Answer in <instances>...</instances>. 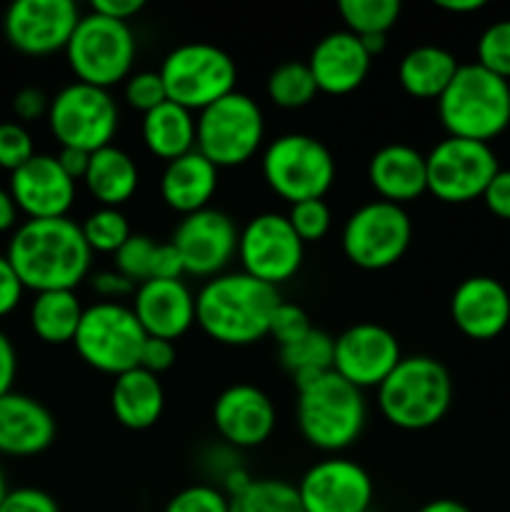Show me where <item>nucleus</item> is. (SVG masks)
Listing matches in <instances>:
<instances>
[{
    "instance_id": "obj_11",
    "label": "nucleus",
    "mask_w": 510,
    "mask_h": 512,
    "mask_svg": "<svg viewBox=\"0 0 510 512\" xmlns=\"http://www.w3.org/2000/svg\"><path fill=\"white\" fill-rule=\"evenodd\" d=\"M48 125L60 148L95 153L113 145L120 128V108L110 90L73 80L50 98Z\"/></svg>"
},
{
    "instance_id": "obj_16",
    "label": "nucleus",
    "mask_w": 510,
    "mask_h": 512,
    "mask_svg": "<svg viewBox=\"0 0 510 512\" xmlns=\"http://www.w3.org/2000/svg\"><path fill=\"white\" fill-rule=\"evenodd\" d=\"M80 18L73 0H15L3 15V33L15 50L40 58L65 53Z\"/></svg>"
},
{
    "instance_id": "obj_31",
    "label": "nucleus",
    "mask_w": 510,
    "mask_h": 512,
    "mask_svg": "<svg viewBox=\"0 0 510 512\" xmlns=\"http://www.w3.org/2000/svg\"><path fill=\"white\" fill-rule=\"evenodd\" d=\"M83 313L85 305L80 303L75 290L35 293L33 303H30V328L48 345L73 343Z\"/></svg>"
},
{
    "instance_id": "obj_59",
    "label": "nucleus",
    "mask_w": 510,
    "mask_h": 512,
    "mask_svg": "<svg viewBox=\"0 0 510 512\" xmlns=\"http://www.w3.org/2000/svg\"><path fill=\"white\" fill-rule=\"evenodd\" d=\"M368 512H375V510H373V508H370V510H368Z\"/></svg>"
},
{
    "instance_id": "obj_8",
    "label": "nucleus",
    "mask_w": 510,
    "mask_h": 512,
    "mask_svg": "<svg viewBox=\"0 0 510 512\" xmlns=\"http://www.w3.org/2000/svg\"><path fill=\"white\" fill-rule=\"evenodd\" d=\"M138 40L130 23L105 18L100 13H83L68 48L65 60L75 80L95 88L110 90L133 75Z\"/></svg>"
},
{
    "instance_id": "obj_49",
    "label": "nucleus",
    "mask_w": 510,
    "mask_h": 512,
    "mask_svg": "<svg viewBox=\"0 0 510 512\" xmlns=\"http://www.w3.org/2000/svg\"><path fill=\"white\" fill-rule=\"evenodd\" d=\"M483 203L495 218L510 220V170L500 168L483 193Z\"/></svg>"
},
{
    "instance_id": "obj_6",
    "label": "nucleus",
    "mask_w": 510,
    "mask_h": 512,
    "mask_svg": "<svg viewBox=\"0 0 510 512\" xmlns=\"http://www.w3.org/2000/svg\"><path fill=\"white\" fill-rule=\"evenodd\" d=\"M260 173L280 200L295 205L323 200L333 188L338 168L323 140L308 133H285L265 145Z\"/></svg>"
},
{
    "instance_id": "obj_38",
    "label": "nucleus",
    "mask_w": 510,
    "mask_h": 512,
    "mask_svg": "<svg viewBox=\"0 0 510 512\" xmlns=\"http://www.w3.org/2000/svg\"><path fill=\"white\" fill-rule=\"evenodd\" d=\"M475 63L510 83V18L498 20L483 30Z\"/></svg>"
},
{
    "instance_id": "obj_10",
    "label": "nucleus",
    "mask_w": 510,
    "mask_h": 512,
    "mask_svg": "<svg viewBox=\"0 0 510 512\" xmlns=\"http://www.w3.org/2000/svg\"><path fill=\"white\" fill-rule=\"evenodd\" d=\"M145 340L148 335L130 305L95 300L85 308L73 345L88 368L118 378L140 368Z\"/></svg>"
},
{
    "instance_id": "obj_48",
    "label": "nucleus",
    "mask_w": 510,
    "mask_h": 512,
    "mask_svg": "<svg viewBox=\"0 0 510 512\" xmlns=\"http://www.w3.org/2000/svg\"><path fill=\"white\" fill-rule=\"evenodd\" d=\"M23 293L25 288L20 283L18 273L10 265V260L0 253V318H5V315H10L18 308L20 300H23Z\"/></svg>"
},
{
    "instance_id": "obj_45",
    "label": "nucleus",
    "mask_w": 510,
    "mask_h": 512,
    "mask_svg": "<svg viewBox=\"0 0 510 512\" xmlns=\"http://www.w3.org/2000/svg\"><path fill=\"white\" fill-rule=\"evenodd\" d=\"M90 288H93V293L98 295L100 300H105V303H123V298H133L138 285L113 268L98 270V273L90 275Z\"/></svg>"
},
{
    "instance_id": "obj_47",
    "label": "nucleus",
    "mask_w": 510,
    "mask_h": 512,
    "mask_svg": "<svg viewBox=\"0 0 510 512\" xmlns=\"http://www.w3.org/2000/svg\"><path fill=\"white\" fill-rule=\"evenodd\" d=\"M175 355H178L175 353V343L163 338H148L143 345V353H140V368L153 375H160L173 368Z\"/></svg>"
},
{
    "instance_id": "obj_9",
    "label": "nucleus",
    "mask_w": 510,
    "mask_h": 512,
    "mask_svg": "<svg viewBox=\"0 0 510 512\" xmlns=\"http://www.w3.org/2000/svg\"><path fill=\"white\" fill-rule=\"evenodd\" d=\"M170 103L200 113L230 95L238 85V65L223 48L203 40L175 45L160 63Z\"/></svg>"
},
{
    "instance_id": "obj_56",
    "label": "nucleus",
    "mask_w": 510,
    "mask_h": 512,
    "mask_svg": "<svg viewBox=\"0 0 510 512\" xmlns=\"http://www.w3.org/2000/svg\"><path fill=\"white\" fill-rule=\"evenodd\" d=\"M435 5H438L440 10H445V13L463 15L485 8V0H435Z\"/></svg>"
},
{
    "instance_id": "obj_39",
    "label": "nucleus",
    "mask_w": 510,
    "mask_h": 512,
    "mask_svg": "<svg viewBox=\"0 0 510 512\" xmlns=\"http://www.w3.org/2000/svg\"><path fill=\"white\" fill-rule=\"evenodd\" d=\"M288 220L303 243H315L328 235L330 225H333V213L325 200H303V203L290 205Z\"/></svg>"
},
{
    "instance_id": "obj_29",
    "label": "nucleus",
    "mask_w": 510,
    "mask_h": 512,
    "mask_svg": "<svg viewBox=\"0 0 510 512\" xmlns=\"http://www.w3.org/2000/svg\"><path fill=\"white\" fill-rule=\"evenodd\" d=\"M458 68V58L450 50L440 48V45H418L400 60L398 80L410 98L438 103Z\"/></svg>"
},
{
    "instance_id": "obj_42",
    "label": "nucleus",
    "mask_w": 510,
    "mask_h": 512,
    "mask_svg": "<svg viewBox=\"0 0 510 512\" xmlns=\"http://www.w3.org/2000/svg\"><path fill=\"white\" fill-rule=\"evenodd\" d=\"M35 155V143L30 130L18 120H5L0 123V168L18 170Z\"/></svg>"
},
{
    "instance_id": "obj_1",
    "label": "nucleus",
    "mask_w": 510,
    "mask_h": 512,
    "mask_svg": "<svg viewBox=\"0 0 510 512\" xmlns=\"http://www.w3.org/2000/svg\"><path fill=\"white\" fill-rule=\"evenodd\" d=\"M5 258L33 293L75 290L93 268V250L73 218L23 220L10 235Z\"/></svg>"
},
{
    "instance_id": "obj_14",
    "label": "nucleus",
    "mask_w": 510,
    "mask_h": 512,
    "mask_svg": "<svg viewBox=\"0 0 510 512\" xmlns=\"http://www.w3.org/2000/svg\"><path fill=\"white\" fill-rule=\"evenodd\" d=\"M305 243L283 213L253 215L240 228L238 260L240 270L260 283L278 288L303 268Z\"/></svg>"
},
{
    "instance_id": "obj_24",
    "label": "nucleus",
    "mask_w": 510,
    "mask_h": 512,
    "mask_svg": "<svg viewBox=\"0 0 510 512\" xmlns=\"http://www.w3.org/2000/svg\"><path fill=\"white\" fill-rule=\"evenodd\" d=\"M55 433L53 413L33 395L10 390L0 398V455L33 458L53 445Z\"/></svg>"
},
{
    "instance_id": "obj_30",
    "label": "nucleus",
    "mask_w": 510,
    "mask_h": 512,
    "mask_svg": "<svg viewBox=\"0 0 510 512\" xmlns=\"http://www.w3.org/2000/svg\"><path fill=\"white\" fill-rule=\"evenodd\" d=\"M140 133L148 153L170 163L195 150V113L165 100L143 115Z\"/></svg>"
},
{
    "instance_id": "obj_18",
    "label": "nucleus",
    "mask_w": 510,
    "mask_h": 512,
    "mask_svg": "<svg viewBox=\"0 0 510 512\" xmlns=\"http://www.w3.org/2000/svg\"><path fill=\"white\" fill-rule=\"evenodd\" d=\"M400 360L398 338L378 323H355L335 338L333 373L358 390H378Z\"/></svg>"
},
{
    "instance_id": "obj_12",
    "label": "nucleus",
    "mask_w": 510,
    "mask_h": 512,
    "mask_svg": "<svg viewBox=\"0 0 510 512\" xmlns=\"http://www.w3.org/2000/svg\"><path fill=\"white\" fill-rule=\"evenodd\" d=\"M413 220L403 205L370 200L348 215L340 233L343 253L355 268H393L410 248Z\"/></svg>"
},
{
    "instance_id": "obj_28",
    "label": "nucleus",
    "mask_w": 510,
    "mask_h": 512,
    "mask_svg": "<svg viewBox=\"0 0 510 512\" xmlns=\"http://www.w3.org/2000/svg\"><path fill=\"white\" fill-rule=\"evenodd\" d=\"M83 183L100 208H120L138 193L140 170L123 148L108 145L90 153Z\"/></svg>"
},
{
    "instance_id": "obj_54",
    "label": "nucleus",
    "mask_w": 510,
    "mask_h": 512,
    "mask_svg": "<svg viewBox=\"0 0 510 512\" xmlns=\"http://www.w3.org/2000/svg\"><path fill=\"white\" fill-rule=\"evenodd\" d=\"M253 475L248 473V470L243 468V465H235L233 470H228V473L223 475V478H220V485L218 488L223 490L225 495H228L230 500L233 498H238V495H243L245 490L250 488V485H253Z\"/></svg>"
},
{
    "instance_id": "obj_34",
    "label": "nucleus",
    "mask_w": 510,
    "mask_h": 512,
    "mask_svg": "<svg viewBox=\"0 0 510 512\" xmlns=\"http://www.w3.org/2000/svg\"><path fill=\"white\" fill-rule=\"evenodd\" d=\"M400 10L403 5L398 0H340L338 3L345 30L358 38L388 35V30L398 23Z\"/></svg>"
},
{
    "instance_id": "obj_3",
    "label": "nucleus",
    "mask_w": 510,
    "mask_h": 512,
    "mask_svg": "<svg viewBox=\"0 0 510 512\" xmlns=\"http://www.w3.org/2000/svg\"><path fill=\"white\" fill-rule=\"evenodd\" d=\"M378 410L393 428L420 433L435 428L453 405V378L430 355H403L375 390Z\"/></svg>"
},
{
    "instance_id": "obj_37",
    "label": "nucleus",
    "mask_w": 510,
    "mask_h": 512,
    "mask_svg": "<svg viewBox=\"0 0 510 512\" xmlns=\"http://www.w3.org/2000/svg\"><path fill=\"white\" fill-rule=\"evenodd\" d=\"M155 248H158V243L150 235L133 233L125 240L123 248L113 255L115 270L128 280H133L135 285L148 283V280H153Z\"/></svg>"
},
{
    "instance_id": "obj_20",
    "label": "nucleus",
    "mask_w": 510,
    "mask_h": 512,
    "mask_svg": "<svg viewBox=\"0 0 510 512\" xmlns=\"http://www.w3.org/2000/svg\"><path fill=\"white\" fill-rule=\"evenodd\" d=\"M278 413L268 395L250 383H235L215 398L213 425L233 450H250L273 435Z\"/></svg>"
},
{
    "instance_id": "obj_23",
    "label": "nucleus",
    "mask_w": 510,
    "mask_h": 512,
    "mask_svg": "<svg viewBox=\"0 0 510 512\" xmlns=\"http://www.w3.org/2000/svg\"><path fill=\"white\" fill-rule=\"evenodd\" d=\"M320 93L348 95L368 78L373 58L350 30H333L323 35L305 60Z\"/></svg>"
},
{
    "instance_id": "obj_27",
    "label": "nucleus",
    "mask_w": 510,
    "mask_h": 512,
    "mask_svg": "<svg viewBox=\"0 0 510 512\" xmlns=\"http://www.w3.org/2000/svg\"><path fill=\"white\" fill-rule=\"evenodd\" d=\"M110 408L115 420L128 430H148L160 420L165 408V390L158 375L143 368L128 370L113 380Z\"/></svg>"
},
{
    "instance_id": "obj_25",
    "label": "nucleus",
    "mask_w": 510,
    "mask_h": 512,
    "mask_svg": "<svg viewBox=\"0 0 510 512\" xmlns=\"http://www.w3.org/2000/svg\"><path fill=\"white\" fill-rule=\"evenodd\" d=\"M368 180L378 200L405 205L428 193L425 155L405 143H390L375 150L368 163Z\"/></svg>"
},
{
    "instance_id": "obj_52",
    "label": "nucleus",
    "mask_w": 510,
    "mask_h": 512,
    "mask_svg": "<svg viewBox=\"0 0 510 512\" xmlns=\"http://www.w3.org/2000/svg\"><path fill=\"white\" fill-rule=\"evenodd\" d=\"M143 8V0H93L90 3L93 13H100L113 20H123V23H130V18H135Z\"/></svg>"
},
{
    "instance_id": "obj_51",
    "label": "nucleus",
    "mask_w": 510,
    "mask_h": 512,
    "mask_svg": "<svg viewBox=\"0 0 510 512\" xmlns=\"http://www.w3.org/2000/svg\"><path fill=\"white\" fill-rule=\"evenodd\" d=\"M15 375H18V353L8 333L0 330V398L13 390Z\"/></svg>"
},
{
    "instance_id": "obj_46",
    "label": "nucleus",
    "mask_w": 510,
    "mask_h": 512,
    "mask_svg": "<svg viewBox=\"0 0 510 512\" xmlns=\"http://www.w3.org/2000/svg\"><path fill=\"white\" fill-rule=\"evenodd\" d=\"M50 98L35 85H25L15 93L13 98V113L18 118V123H33V120L48 118Z\"/></svg>"
},
{
    "instance_id": "obj_7",
    "label": "nucleus",
    "mask_w": 510,
    "mask_h": 512,
    "mask_svg": "<svg viewBox=\"0 0 510 512\" xmlns=\"http://www.w3.org/2000/svg\"><path fill=\"white\" fill-rule=\"evenodd\" d=\"M263 140V108L240 90L195 115V150L218 170L250 163L263 148Z\"/></svg>"
},
{
    "instance_id": "obj_36",
    "label": "nucleus",
    "mask_w": 510,
    "mask_h": 512,
    "mask_svg": "<svg viewBox=\"0 0 510 512\" xmlns=\"http://www.w3.org/2000/svg\"><path fill=\"white\" fill-rule=\"evenodd\" d=\"M80 230H83V238L93 255H115L133 235L128 218L120 208H95L80 223Z\"/></svg>"
},
{
    "instance_id": "obj_22",
    "label": "nucleus",
    "mask_w": 510,
    "mask_h": 512,
    "mask_svg": "<svg viewBox=\"0 0 510 512\" xmlns=\"http://www.w3.org/2000/svg\"><path fill=\"white\" fill-rule=\"evenodd\" d=\"M130 300L148 338L173 343L195 325V293L185 280H148L135 288Z\"/></svg>"
},
{
    "instance_id": "obj_32",
    "label": "nucleus",
    "mask_w": 510,
    "mask_h": 512,
    "mask_svg": "<svg viewBox=\"0 0 510 512\" xmlns=\"http://www.w3.org/2000/svg\"><path fill=\"white\" fill-rule=\"evenodd\" d=\"M335 338H330L323 330L313 328L298 343L280 348V365L290 373L295 388L320 378V375L333 370Z\"/></svg>"
},
{
    "instance_id": "obj_55",
    "label": "nucleus",
    "mask_w": 510,
    "mask_h": 512,
    "mask_svg": "<svg viewBox=\"0 0 510 512\" xmlns=\"http://www.w3.org/2000/svg\"><path fill=\"white\" fill-rule=\"evenodd\" d=\"M18 205H15L13 195H10L8 188H0V233L5 230H15L18 228Z\"/></svg>"
},
{
    "instance_id": "obj_2",
    "label": "nucleus",
    "mask_w": 510,
    "mask_h": 512,
    "mask_svg": "<svg viewBox=\"0 0 510 512\" xmlns=\"http://www.w3.org/2000/svg\"><path fill=\"white\" fill-rule=\"evenodd\" d=\"M278 303V288L235 270L200 285L195 293V323L215 343L245 348L268 338L270 318Z\"/></svg>"
},
{
    "instance_id": "obj_33",
    "label": "nucleus",
    "mask_w": 510,
    "mask_h": 512,
    "mask_svg": "<svg viewBox=\"0 0 510 512\" xmlns=\"http://www.w3.org/2000/svg\"><path fill=\"white\" fill-rule=\"evenodd\" d=\"M265 90H268L270 103L278 105V108L283 110L305 108V105L313 103L315 95L320 93L308 63H303V60H288V63L278 65V68L268 75Z\"/></svg>"
},
{
    "instance_id": "obj_26",
    "label": "nucleus",
    "mask_w": 510,
    "mask_h": 512,
    "mask_svg": "<svg viewBox=\"0 0 510 512\" xmlns=\"http://www.w3.org/2000/svg\"><path fill=\"white\" fill-rule=\"evenodd\" d=\"M220 183V170L198 150L165 163L160 175V198L173 213L193 215L210 208Z\"/></svg>"
},
{
    "instance_id": "obj_43",
    "label": "nucleus",
    "mask_w": 510,
    "mask_h": 512,
    "mask_svg": "<svg viewBox=\"0 0 510 512\" xmlns=\"http://www.w3.org/2000/svg\"><path fill=\"white\" fill-rule=\"evenodd\" d=\"M310 330H313V325H310L308 313H305L300 305L280 300L273 318H270V338H273L280 348H285V345H293L298 343L300 338H305Z\"/></svg>"
},
{
    "instance_id": "obj_19",
    "label": "nucleus",
    "mask_w": 510,
    "mask_h": 512,
    "mask_svg": "<svg viewBox=\"0 0 510 512\" xmlns=\"http://www.w3.org/2000/svg\"><path fill=\"white\" fill-rule=\"evenodd\" d=\"M10 195L28 220L68 218L78 195V183L60 168L58 158L35 153L18 170L10 173Z\"/></svg>"
},
{
    "instance_id": "obj_57",
    "label": "nucleus",
    "mask_w": 510,
    "mask_h": 512,
    "mask_svg": "<svg viewBox=\"0 0 510 512\" xmlns=\"http://www.w3.org/2000/svg\"><path fill=\"white\" fill-rule=\"evenodd\" d=\"M415 512H473L468 505H463L460 500L453 498H438V500H430L425 503L423 508H418Z\"/></svg>"
},
{
    "instance_id": "obj_40",
    "label": "nucleus",
    "mask_w": 510,
    "mask_h": 512,
    "mask_svg": "<svg viewBox=\"0 0 510 512\" xmlns=\"http://www.w3.org/2000/svg\"><path fill=\"white\" fill-rule=\"evenodd\" d=\"M163 512H230V498L218 485H188L165 503Z\"/></svg>"
},
{
    "instance_id": "obj_13",
    "label": "nucleus",
    "mask_w": 510,
    "mask_h": 512,
    "mask_svg": "<svg viewBox=\"0 0 510 512\" xmlns=\"http://www.w3.org/2000/svg\"><path fill=\"white\" fill-rule=\"evenodd\" d=\"M425 170H428V193L435 200L463 205L483 198L500 165L488 143L448 135L425 155Z\"/></svg>"
},
{
    "instance_id": "obj_50",
    "label": "nucleus",
    "mask_w": 510,
    "mask_h": 512,
    "mask_svg": "<svg viewBox=\"0 0 510 512\" xmlns=\"http://www.w3.org/2000/svg\"><path fill=\"white\" fill-rule=\"evenodd\" d=\"M185 268L173 243H158L153 258V280H183Z\"/></svg>"
},
{
    "instance_id": "obj_41",
    "label": "nucleus",
    "mask_w": 510,
    "mask_h": 512,
    "mask_svg": "<svg viewBox=\"0 0 510 512\" xmlns=\"http://www.w3.org/2000/svg\"><path fill=\"white\" fill-rule=\"evenodd\" d=\"M123 100L143 115L163 105L168 93H165V83L158 70H138L130 75L123 83Z\"/></svg>"
},
{
    "instance_id": "obj_15",
    "label": "nucleus",
    "mask_w": 510,
    "mask_h": 512,
    "mask_svg": "<svg viewBox=\"0 0 510 512\" xmlns=\"http://www.w3.org/2000/svg\"><path fill=\"white\" fill-rule=\"evenodd\" d=\"M238 238L240 230L228 213L205 208L180 218L170 243L183 260L185 275L210 280L228 273V265L238 258Z\"/></svg>"
},
{
    "instance_id": "obj_44",
    "label": "nucleus",
    "mask_w": 510,
    "mask_h": 512,
    "mask_svg": "<svg viewBox=\"0 0 510 512\" xmlns=\"http://www.w3.org/2000/svg\"><path fill=\"white\" fill-rule=\"evenodd\" d=\"M0 512H60V508L53 495L45 493V490L15 488L5 493Z\"/></svg>"
},
{
    "instance_id": "obj_58",
    "label": "nucleus",
    "mask_w": 510,
    "mask_h": 512,
    "mask_svg": "<svg viewBox=\"0 0 510 512\" xmlns=\"http://www.w3.org/2000/svg\"><path fill=\"white\" fill-rule=\"evenodd\" d=\"M5 493H8V483H5V473H3V468H0V503H3Z\"/></svg>"
},
{
    "instance_id": "obj_5",
    "label": "nucleus",
    "mask_w": 510,
    "mask_h": 512,
    "mask_svg": "<svg viewBox=\"0 0 510 512\" xmlns=\"http://www.w3.org/2000/svg\"><path fill=\"white\" fill-rule=\"evenodd\" d=\"M438 118L450 138L490 145L510 125V83L478 63L460 65L438 98Z\"/></svg>"
},
{
    "instance_id": "obj_21",
    "label": "nucleus",
    "mask_w": 510,
    "mask_h": 512,
    "mask_svg": "<svg viewBox=\"0 0 510 512\" xmlns=\"http://www.w3.org/2000/svg\"><path fill=\"white\" fill-rule=\"evenodd\" d=\"M450 318L470 340H493L510 323V293L490 275H470L450 298Z\"/></svg>"
},
{
    "instance_id": "obj_53",
    "label": "nucleus",
    "mask_w": 510,
    "mask_h": 512,
    "mask_svg": "<svg viewBox=\"0 0 510 512\" xmlns=\"http://www.w3.org/2000/svg\"><path fill=\"white\" fill-rule=\"evenodd\" d=\"M60 163V168L68 173V178H73L75 183L85 178L88 173V165H90V153L88 150H80V148H60V153L55 155Z\"/></svg>"
},
{
    "instance_id": "obj_4",
    "label": "nucleus",
    "mask_w": 510,
    "mask_h": 512,
    "mask_svg": "<svg viewBox=\"0 0 510 512\" xmlns=\"http://www.w3.org/2000/svg\"><path fill=\"white\" fill-rule=\"evenodd\" d=\"M298 430L310 448L338 455L358 443L368 420L363 390L345 383L333 370L298 388Z\"/></svg>"
},
{
    "instance_id": "obj_35",
    "label": "nucleus",
    "mask_w": 510,
    "mask_h": 512,
    "mask_svg": "<svg viewBox=\"0 0 510 512\" xmlns=\"http://www.w3.org/2000/svg\"><path fill=\"white\" fill-rule=\"evenodd\" d=\"M230 512H303V505L293 483L260 478L243 495L230 500Z\"/></svg>"
},
{
    "instance_id": "obj_17",
    "label": "nucleus",
    "mask_w": 510,
    "mask_h": 512,
    "mask_svg": "<svg viewBox=\"0 0 510 512\" xmlns=\"http://www.w3.org/2000/svg\"><path fill=\"white\" fill-rule=\"evenodd\" d=\"M295 490L303 512H368L375 498L368 470L340 455L310 465Z\"/></svg>"
}]
</instances>
